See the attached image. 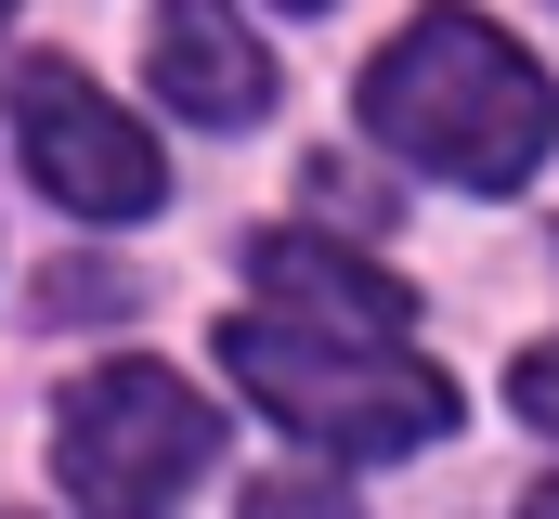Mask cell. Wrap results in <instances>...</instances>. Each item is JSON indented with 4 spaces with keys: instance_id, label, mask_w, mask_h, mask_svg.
I'll list each match as a JSON object with an SVG mask.
<instances>
[{
    "instance_id": "10",
    "label": "cell",
    "mask_w": 559,
    "mask_h": 519,
    "mask_svg": "<svg viewBox=\"0 0 559 519\" xmlns=\"http://www.w3.org/2000/svg\"><path fill=\"white\" fill-rule=\"evenodd\" d=\"M131 286L118 273H39V312H118Z\"/></svg>"
},
{
    "instance_id": "1",
    "label": "cell",
    "mask_w": 559,
    "mask_h": 519,
    "mask_svg": "<svg viewBox=\"0 0 559 519\" xmlns=\"http://www.w3.org/2000/svg\"><path fill=\"white\" fill-rule=\"evenodd\" d=\"M365 130H378L391 156L442 169V182H468V195H508V182L547 169L559 92H547V65H534L508 26H481V13H417V26L365 65Z\"/></svg>"
},
{
    "instance_id": "4",
    "label": "cell",
    "mask_w": 559,
    "mask_h": 519,
    "mask_svg": "<svg viewBox=\"0 0 559 519\" xmlns=\"http://www.w3.org/2000/svg\"><path fill=\"white\" fill-rule=\"evenodd\" d=\"M0 105H13L26 182H39L52 208H79V221H143V208L169 195V156L143 143V118H118L66 52H26V65L0 79Z\"/></svg>"
},
{
    "instance_id": "2",
    "label": "cell",
    "mask_w": 559,
    "mask_h": 519,
    "mask_svg": "<svg viewBox=\"0 0 559 519\" xmlns=\"http://www.w3.org/2000/svg\"><path fill=\"white\" fill-rule=\"evenodd\" d=\"M222 364L235 389L299 429L312 455H417L455 429V377L417 351H365V338H325V325H286V312H235L222 325Z\"/></svg>"
},
{
    "instance_id": "3",
    "label": "cell",
    "mask_w": 559,
    "mask_h": 519,
    "mask_svg": "<svg viewBox=\"0 0 559 519\" xmlns=\"http://www.w3.org/2000/svg\"><path fill=\"white\" fill-rule=\"evenodd\" d=\"M209 455H222V415L169 377V364H92V377L52 402V481L92 519H156Z\"/></svg>"
},
{
    "instance_id": "6",
    "label": "cell",
    "mask_w": 559,
    "mask_h": 519,
    "mask_svg": "<svg viewBox=\"0 0 559 519\" xmlns=\"http://www.w3.org/2000/svg\"><path fill=\"white\" fill-rule=\"evenodd\" d=\"M248 273H261V312L325 325V338H404V325H417V286H404V273L325 248V234H261V248H248Z\"/></svg>"
},
{
    "instance_id": "8",
    "label": "cell",
    "mask_w": 559,
    "mask_h": 519,
    "mask_svg": "<svg viewBox=\"0 0 559 519\" xmlns=\"http://www.w3.org/2000/svg\"><path fill=\"white\" fill-rule=\"evenodd\" d=\"M508 402H521V415L559 442V351H521V364H508Z\"/></svg>"
},
{
    "instance_id": "11",
    "label": "cell",
    "mask_w": 559,
    "mask_h": 519,
    "mask_svg": "<svg viewBox=\"0 0 559 519\" xmlns=\"http://www.w3.org/2000/svg\"><path fill=\"white\" fill-rule=\"evenodd\" d=\"M521 519H559V481H534V494H521Z\"/></svg>"
},
{
    "instance_id": "7",
    "label": "cell",
    "mask_w": 559,
    "mask_h": 519,
    "mask_svg": "<svg viewBox=\"0 0 559 519\" xmlns=\"http://www.w3.org/2000/svg\"><path fill=\"white\" fill-rule=\"evenodd\" d=\"M312 208H338V221H391L378 169H338V156H312Z\"/></svg>"
},
{
    "instance_id": "13",
    "label": "cell",
    "mask_w": 559,
    "mask_h": 519,
    "mask_svg": "<svg viewBox=\"0 0 559 519\" xmlns=\"http://www.w3.org/2000/svg\"><path fill=\"white\" fill-rule=\"evenodd\" d=\"M0 26H13V0H0Z\"/></svg>"
},
{
    "instance_id": "12",
    "label": "cell",
    "mask_w": 559,
    "mask_h": 519,
    "mask_svg": "<svg viewBox=\"0 0 559 519\" xmlns=\"http://www.w3.org/2000/svg\"><path fill=\"white\" fill-rule=\"evenodd\" d=\"M286 13H325V0H286Z\"/></svg>"
},
{
    "instance_id": "5",
    "label": "cell",
    "mask_w": 559,
    "mask_h": 519,
    "mask_svg": "<svg viewBox=\"0 0 559 519\" xmlns=\"http://www.w3.org/2000/svg\"><path fill=\"white\" fill-rule=\"evenodd\" d=\"M143 65H156V105H182L195 130H248L261 105H274V52L248 39L235 0H156Z\"/></svg>"
},
{
    "instance_id": "9",
    "label": "cell",
    "mask_w": 559,
    "mask_h": 519,
    "mask_svg": "<svg viewBox=\"0 0 559 519\" xmlns=\"http://www.w3.org/2000/svg\"><path fill=\"white\" fill-rule=\"evenodd\" d=\"M248 519H352V507H338L325 481H261V494H248Z\"/></svg>"
}]
</instances>
